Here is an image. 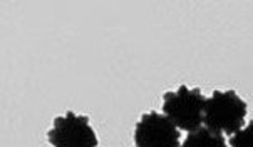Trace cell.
I'll list each match as a JSON object with an SVG mask.
<instances>
[{"mask_svg": "<svg viewBox=\"0 0 253 147\" xmlns=\"http://www.w3.org/2000/svg\"><path fill=\"white\" fill-rule=\"evenodd\" d=\"M179 129L165 114L148 112L134 127L136 147H181Z\"/></svg>", "mask_w": 253, "mask_h": 147, "instance_id": "277c9868", "label": "cell"}, {"mask_svg": "<svg viewBox=\"0 0 253 147\" xmlns=\"http://www.w3.org/2000/svg\"><path fill=\"white\" fill-rule=\"evenodd\" d=\"M47 139L54 147H97L99 139L89 124V117L77 115L72 110L54 119V125L47 131Z\"/></svg>", "mask_w": 253, "mask_h": 147, "instance_id": "3957f363", "label": "cell"}, {"mask_svg": "<svg viewBox=\"0 0 253 147\" xmlns=\"http://www.w3.org/2000/svg\"><path fill=\"white\" fill-rule=\"evenodd\" d=\"M181 147H228V146H226V139L223 134L215 132L203 125V127L188 134L186 139L183 141Z\"/></svg>", "mask_w": 253, "mask_h": 147, "instance_id": "5b68a950", "label": "cell"}, {"mask_svg": "<svg viewBox=\"0 0 253 147\" xmlns=\"http://www.w3.org/2000/svg\"><path fill=\"white\" fill-rule=\"evenodd\" d=\"M205 102L201 89H188L186 85H179L174 92H166L163 96V114L173 122L179 131L193 132L203 127Z\"/></svg>", "mask_w": 253, "mask_h": 147, "instance_id": "7a4b0ae2", "label": "cell"}, {"mask_svg": "<svg viewBox=\"0 0 253 147\" xmlns=\"http://www.w3.org/2000/svg\"><path fill=\"white\" fill-rule=\"evenodd\" d=\"M247 119V102L235 90H215L205 102V127L220 134L238 132Z\"/></svg>", "mask_w": 253, "mask_h": 147, "instance_id": "6da1fadb", "label": "cell"}, {"mask_svg": "<svg viewBox=\"0 0 253 147\" xmlns=\"http://www.w3.org/2000/svg\"><path fill=\"white\" fill-rule=\"evenodd\" d=\"M230 147H253V120L231 136Z\"/></svg>", "mask_w": 253, "mask_h": 147, "instance_id": "8992f818", "label": "cell"}]
</instances>
